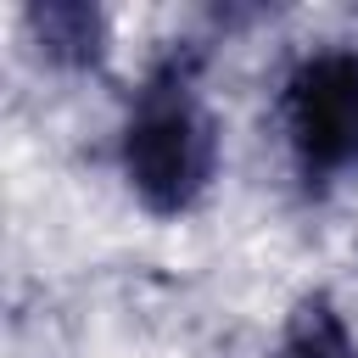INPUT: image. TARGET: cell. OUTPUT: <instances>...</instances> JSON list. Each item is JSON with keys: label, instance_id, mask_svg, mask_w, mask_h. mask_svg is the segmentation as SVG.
Instances as JSON below:
<instances>
[{"label": "cell", "instance_id": "obj_1", "mask_svg": "<svg viewBox=\"0 0 358 358\" xmlns=\"http://www.w3.org/2000/svg\"><path fill=\"white\" fill-rule=\"evenodd\" d=\"M218 117L196 95V56H168L151 67L129 123H123V179L134 201L157 218H185L218 179Z\"/></svg>", "mask_w": 358, "mask_h": 358}, {"label": "cell", "instance_id": "obj_2", "mask_svg": "<svg viewBox=\"0 0 358 358\" xmlns=\"http://www.w3.org/2000/svg\"><path fill=\"white\" fill-rule=\"evenodd\" d=\"M280 117L302 185H330L358 168V50L302 56L285 78Z\"/></svg>", "mask_w": 358, "mask_h": 358}, {"label": "cell", "instance_id": "obj_3", "mask_svg": "<svg viewBox=\"0 0 358 358\" xmlns=\"http://www.w3.org/2000/svg\"><path fill=\"white\" fill-rule=\"evenodd\" d=\"M22 28H28V45L39 50V62L67 67V73L101 67V56L112 45V22L90 0H39L22 11Z\"/></svg>", "mask_w": 358, "mask_h": 358}, {"label": "cell", "instance_id": "obj_4", "mask_svg": "<svg viewBox=\"0 0 358 358\" xmlns=\"http://www.w3.org/2000/svg\"><path fill=\"white\" fill-rule=\"evenodd\" d=\"M274 358H358V336L330 291H308L291 302Z\"/></svg>", "mask_w": 358, "mask_h": 358}]
</instances>
